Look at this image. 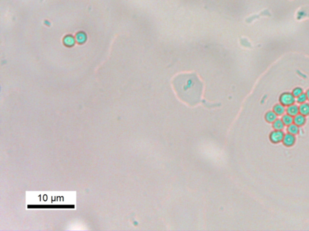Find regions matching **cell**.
I'll use <instances>...</instances> for the list:
<instances>
[{
  "label": "cell",
  "mask_w": 309,
  "mask_h": 231,
  "mask_svg": "<svg viewBox=\"0 0 309 231\" xmlns=\"http://www.w3.org/2000/svg\"><path fill=\"white\" fill-rule=\"evenodd\" d=\"M175 90L183 101L190 105L197 104L201 100L202 84L194 74H182L175 78L173 81Z\"/></svg>",
  "instance_id": "obj_1"
},
{
  "label": "cell",
  "mask_w": 309,
  "mask_h": 231,
  "mask_svg": "<svg viewBox=\"0 0 309 231\" xmlns=\"http://www.w3.org/2000/svg\"><path fill=\"white\" fill-rule=\"evenodd\" d=\"M295 96L290 93H284L280 97V103L284 106H289L294 104L295 102Z\"/></svg>",
  "instance_id": "obj_2"
},
{
  "label": "cell",
  "mask_w": 309,
  "mask_h": 231,
  "mask_svg": "<svg viewBox=\"0 0 309 231\" xmlns=\"http://www.w3.org/2000/svg\"><path fill=\"white\" fill-rule=\"evenodd\" d=\"M284 136V133L283 130L274 129L270 133L269 139L270 141L273 143H279L283 141Z\"/></svg>",
  "instance_id": "obj_3"
},
{
  "label": "cell",
  "mask_w": 309,
  "mask_h": 231,
  "mask_svg": "<svg viewBox=\"0 0 309 231\" xmlns=\"http://www.w3.org/2000/svg\"><path fill=\"white\" fill-rule=\"evenodd\" d=\"M295 141H296V138H295V135L291 134L290 133H287V134H284L282 141L286 146L290 147L295 144Z\"/></svg>",
  "instance_id": "obj_4"
},
{
  "label": "cell",
  "mask_w": 309,
  "mask_h": 231,
  "mask_svg": "<svg viewBox=\"0 0 309 231\" xmlns=\"http://www.w3.org/2000/svg\"><path fill=\"white\" fill-rule=\"evenodd\" d=\"M286 111L287 114L292 115V117H294L299 113V107L297 105L292 104L288 106Z\"/></svg>",
  "instance_id": "obj_5"
},
{
  "label": "cell",
  "mask_w": 309,
  "mask_h": 231,
  "mask_svg": "<svg viewBox=\"0 0 309 231\" xmlns=\"http://www.w3.org/2000/svg\"><path fill=\"white\" fill-rule=\"evenodd\" d=\"M294 123L295 125H297V126H298L299 127L304 125L305 124V116H304V115L301 114H298L297 115L294 116Z\"/></svg>",
  "instance_id": "obj_6"
},
{
  "label": "cell",
  "mask_w": 309,
  "mask_h": 231,
  "mask_svg": "<svg viewBox=\"0 0 309 231\" xmlns=\"http://www.w3.org/2000/svg\"><path fill=\"white\" fill-rule=\"evenodd\" d=\"M287 131L288 133H290L293 135H297L299 133L300 128L299 126L295 125V123H292L291 125H289L287 129Z\"/></svg>",
  "instance_id": "obj_7"
},
{
  "label": "cell",
  "mask_w": 309,
  "mask_h": 231,
  "mask_svg": "<svg viewBox=\"0 0 309 231\" xmlns=\"http://www.w3.org/2000/svg\"><path fill=\"white\" fill-rule=\"evenodd\" d=\"M276 118H277V115L273 111H269L265 115V119L269 123H273Z\"/></svg>",
  "instance_id": "obj_8"
},
{
  "label": "cell",
  "mask_w": 309,
  "mask_h": 231,
  "mask_svg": "<svg viewBox=\"0 0 309 231\" xmlns=\"http://www.w3.org/2000/svg\"><path fill=\"white\" fill-rule=\"evenodd\" d=\"M299 113L304 115H307L309 114V104L307 103H302L299 107Z\"/></svg>",
  "instance_id": "obj_9"
},
{
  "label": "cell",
  "mask_w": 309,
  "mask_h": 231,
  "mask_svg": "<svg viewBox=\"0 0 309 231\" xmlns=\"http://www.w3.org/2000/svg\"><path fill=\"white\" fill-rule=\"evenodd\" d=\"M286 110L285 108V107L283 105H282L281 104H276L273 107V111L277 115H283L285 113Z\"/></svg>",
  "instance_id": "obj_10"
},
{
  "label": "cell",
  "mask_w": 309,
  "mask_h": 231,
  "mask_svg": "<svg viewBox=\"0 0 309 231\" xmlns=\"http://www.w3.org/2000/svg\"><path fill=\"white\" fill-rule=\"evenodd\" d=\"M272 126L275 130H283L285 125L281 119H276L273 122Z\"/></svg>",
  "instance_id": "obj_11"
},
{
  "label": "cell",
  "mask_w": 309,
  "mask_h": 231,
  "mask_svg": "<svg viewBox=\"0 0 309 231\" xmlns=\"http://www.w3.org/2000/svg\"><path fill=\"white\" fill-rule=\"evenodd\" d=\"M281 120H282L283 122L284 123V125L287 126L294 122V118H293L292 115H290L288 114H284L283 116L282 117Z\"/></svg>",
  "instance_id": "obj_12"
},
{
  "label": "cell",
  "mask_w": 309,
  "mask_h": 231,
  "mask_svg": "<svg viewBox=\"0 0 309 231\" xmlns=\"http://www.w3.org/2000/svg\"><path fill=\"white\" fill-rule=\"evenodd\" d=\"M307 100V98L306 94H304V93H302L299 96L297 97V101L298 103H300V104L304 103Z\"/></svg>",
  "instance_id": "obj_13"
},
{
  "label": "cell",
  "mask_w": 309,
  "mask_h": 231,
  "mask_svg": "<svg viewBox=\"0 0 309 231\" xmlns=\"http://www.w3.org/2000/svg\"><path fill=\"white\" fill-rule=\"evenodd\" d=\"M302 93V89L301 88L298 87L294 90V91H293V93H292V95H294L295 97H298Z\"/></svg>",
  "instance_id": "obj_14"
},
{
  "label": "cell",
  "mask_w": 309,
  "mask_h": 231,
  "mask_svg": "<svg viewBox=\"0 0 309 231\" xmlns=\"http://www.w3.org/2000/svg\"><path fill=\"white\" fill-rule=\"evenodd\" d=\"M66 40H67V42H65L68 45H71L72 43H73V39L72 38H67Z\"/></svg>",
  "instance_id": "obj_15"
},
{
  "label": "cell",
  "mask_w": 309,
  "mask_h": 231,
  "mask_svg": "<svg viewBox=\"0 0 309 231\" xmlns=\"http://www.w3.org/2000/svg\"><path fill=\"white\" fill-rule=\"evenodd\" d=\"M82 36H83V35H82V34H80V35H79L77 37V39H78V40H79V42L82 41V40L84 39L82 38Z\"/></svg>",
  "instance_id": "obj_16"
},
{
  "label": "cell",
  "mask_w": 309,
  "mask_h": 231,
  "mask_svg": "<svg viewBox=\"0 0 309 231\" xmlns=\"http://www.w3.org/2000/svg\"><path fill=\"white\" fill-rule=\"evenodd\" d=\"M306 96H307V100L309 101V90H307V93H306Z\"/></svg>",
  "instance_id": "obj_17"
}]
</instances>
